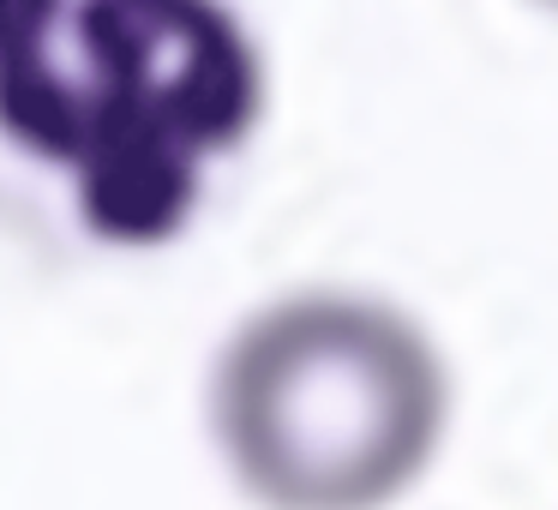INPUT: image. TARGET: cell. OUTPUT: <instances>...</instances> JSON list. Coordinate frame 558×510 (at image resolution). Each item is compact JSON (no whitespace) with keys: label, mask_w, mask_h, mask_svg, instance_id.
I'll list each match as a JSON object with an SVG mask.
<instances>
[{"label":"cell","mask_w":558,"mask_h":510,"mask_svg":"<svg viewBox=\"0 0 558 510\" xmlns=\"http://www.w3.org/2000/svg\"><path fill=\"white\" fill-rule=\"evenodd\" d=\"M265 114L234 0H0V150L97 246H162Z\"/></svg>","instance_id":"6da1fadb"},{"label":"cell","mask_w":558,"mask_h":510,"mask_svg":"<svg viewBox=\"0 0 558 510\" xmlns=\"http://www.w3.org/2000/svg\"><path fill=\"white\" fill-rule=\"evenodd\" d=\"M445 426V354L373 294H282L210 373V438L258 510H390L433 469Z\"/></svg>","instance_id":"7a4b0ae2"},{"label":"cell","mask_w":558,"mask_h":510,"mask_svg":"<svg viewBox=\"0 0 558 510\" xmlns=\"http://www.w3.org/2000/svg\"><path fill=\"white\" fill-rule=\"evenodd\" d=\"M541 7H546V13H558V0H541Z\"/></svg>","instance_id":"3957f363"}]
</instances>
